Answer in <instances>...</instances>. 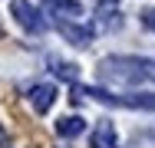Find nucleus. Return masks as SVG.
I'll return each mask as SVG.
<instances>
[{
  "instance_id": "f257e3e1",
  "label": "nucleus",
  "mask_w": 155,
  "mask_h": 148,
  "mask_svg": "<svg viewBox=\"0 0 155 148\" xmlns=\"http://www.w3.org/2000/svg\"><path fill=\"white\" fill-rule=\"evenodd\" d=\"M99 79H106V82H119V86H132V82L155 79V59L109 56V59L99 63Z\"/></svg>"
},
{
  "instance_id": "f03ea898",
  "label": "nucleus",
  "mask_w": 155,
  "mask_h": 148,
  "mask_svg": "<svg viewBox=\"0 0 155 148\" xmlns=\"http://www.w3.org/2000/svg\"><path fill=\"white\" fill-rule=\"evenodd\" d=\"M73 95H89L96 102L106 105H122V109H149L155 112V95L152 92H132V95H112L106 89H86V86H73Z\"/></svg>"
},
{
  "instance_id": "7ed1b4c3",
  "label": "nucleus",
  "mask_w": 155,
  "mask_h": 148,
  "mask_svg": "<svg viewBox=\"0 0 155 148\" xmlns=\"http://www.w3.org/2000/svg\"><path fill=\"white\" fill-rule=\"evenodd\" d=\"M10 13L17 17V23L27 30V33H40V30L46 27V23L40 20V10L33 7L30 0H13V3H10Z\"/></svg>"
},
{
  "instance_id": "20e7f679",
  "label": "nucleus",
  "mask_w": 155,
  "mask_h": 148,
  "mask_svg": "<svg viewBox=\"0 0 155 148\" xmlns=\"http://www.w3.org/2000/svg\"><path fill=\"white\" fill-rule=\"evenodd\" d=\"M27 99H30V105L43 115V112H50V105L56 102V86L53 82H40V86H33L27 92Z\"/></svg>"
},
{
  "instance_id": "39448f33",
  "label": "nucleus",
  "mask_w": 155,
  "mask_h": 148,
  "mask_svg": "<svg viewBox=\"0 0 155 148\" xmlns=\"http://www.w3.org/2000/svg\"><path fill=\"white\" fill-rule=\"evenodd\" d=\"M60 33L69 40V43H76V46H89L93 43V27H86V23H73V20H60Z\"/></svg>"
},
{
  "instance_id": "423d86ee",
  "label": "nucleus",
  "mask_w": 155,
  "mask_h": 148,
  "mask_svg": "<svg viewBox=\"0 0 155 148\" xmlns=\"http://www.w3.org/2000/svg\"><path fill=\"white\" fill-rule=\"evenodd\" d=\"M46 10H50L56 20H79V17H83V3H79V0H50Z\"/></svg>"
},
{
  "instance_id": "0eeeda50",
  "label": "nucleus",
  "mask_w": 155,
  "mask_h": 148,
  "mask_svg": "<svg viewBox=\"0 0 155 148\" xmlns=\"http://www.w3.org/2000/svg\"><path fill=\"white\" fill-rule=\"evenodd\" d=\"M89 145L93 148H119V138H116V128H112V122H99L93 132V138H89Z\"/></svg>"
},
{
  "instance_id": "6e6552de",
  "label": "nucleus",
  "mask_w": 155,
  "mask_h": 148,
  "mask_svg": "<svg viewBox=\"0 0 155 148\" xmlns=\"http://www.w3.org/2000/svg\"><path fill=\"white\" fill-rule=\"evenodd\" d=\"M83 132H86L83 115H63V118H56V135H63V138H79Z\"/></svg>"
},
{
  "instance_id": "1a4fd4ad",
  "label": "nucleus",
  "mask_w": 155,
  "mask_h": 148,
  "mask_svg": "<svg viewBox=\"0 0 155 148\" xmlns=\"http://www.w3.org/2000/svg\"><path fill=\"white\" fill-rule=\"evenodd\" d=\"M50 69H53L60 79H69V82H76V76H79V69H76L73 63H63V59H56V56H50Z\"/></svg>"
},
{
  "instance_id": "9d476101",
  "label": "nucleus",
  "mask_w": 155,
  "mask_h": 148,
  "mask_svg": "<svg viewBox=\"0 0 155 148\" xmlns=\"http://www.w3.org/2000/svg\"><path fill=\"white\" fill-rule=\"evenodd\" d=\"M142 23L149 30H155V10H145V13H142Z\"/></svg>"
},
{
  "instance_id": "9b49d317",
  "label": "nucleus",
  "mask_w": 155,
  "mask_h": 148,
  "mask_svg": "<svg viewBox=\"0 0 155 148\" xmlns=\"http://www.w3.org/2000/svg\"><path fill=\"white\" fill-rule=\"evenodd\" d=\"M0 36H3V30H0Z\"/></svg>"
}]
</instances>
